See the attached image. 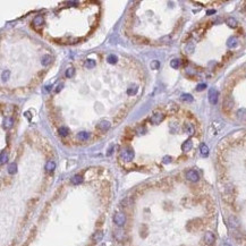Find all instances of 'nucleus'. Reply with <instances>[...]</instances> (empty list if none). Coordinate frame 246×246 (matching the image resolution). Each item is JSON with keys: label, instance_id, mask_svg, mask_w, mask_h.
Returning <instances> with one entry per match:
<instances>
[{"label": "nucleus", "instance_id": "2f4dec72", "mask_svg": "<svg viewBox=\"0 0 246 246\" xmlns=\"http://www.w3.org/2000/svg\"><path fill=\"white\" fill-rule=\"evenodd\" d=\"M16 171H17V165H16L15 162H12V163L8 166V172H9L10 175H14Z\"/></svg>", "mask_w": 246, "mask_h": 246}, {"label": "nucleus", "instance_id": "c756f323", "mask_svg": "<svg viewBox=\"0 0 246 246\" xmlns=\"http://www.w3.org/2000/svg\"><path fill=\"white\" fill-rule=\"evenodd\" d=\"M95 65H97V63H95V60H93V59H87V60L85 61V67L87 69L94 68Z\"/></svg>", "mask_w": 246, "mask_h": 246}, {"label": "nucleus", "instance_id": "c03bdc74", "mask_svg": "<svg viewBox=\"0 0 246 246\" xmlns=\"http://www.w3.org/2000/svg\"><path fill=\"white\" fill-rule=\"evenodd\" d=\"M52 85H47L46 87H44V92H49L50 90H51Z\"/></svg>", "mask_w": 246, "mask_h": 246}, {"label": "nucleus", "instance_id": "9d476101", "mask_svg": "<svg viewBox=\"0 0 246 246\" xmlns=\"http://www.w3.org/2000/svg\"><path fill=\"white\" fill-rule=\"evenodd\" d=\"M228 223L229 226H230V228H238L239 227V220H238V218L235 217V216H230V217L228 218Z\"/></svg>", "mask_w": 246, "mask_h": 246}, {"label": "nucleus", "instance_id": "aec40b11", "mask_svg": "<svg viewBox=\"0 0 246 246\" xmlns=\"http://www.w3.org/2000/svg\"><path fill=\"white\" fill-rule=\"evenodd\" d=\"M137 91H138V86L136 85V84H133V85H131L127 89V94L133 97V95H135V94L137 93Z\"/></svg>", "mask_w": 246, "mask_h": 246}, {"label": "nucleus", "instance_id": "ea45409f", "mask_svg": "<svg viewBox=\"0 0 246 246\" xmlns=\"http://www.w3.org/2000/svg\"><path fill=\"white\" fill-rule=\"evenodd\" d=\"M7 161H8V155L6 154V152H1V165H5Z\"/></svg>", "mask_w": 246, "mask_h": 246}, {"label": "nucleus", "instance_id": "4468645a", "mask_svg": "<svg viewBox=\"0 0 246 246\" xmlns=\"http://www.w3.org/2000/svg\"><path fill=\"white\" fill-rule=\"evenodd\" d=\"M184 131H185V133L186 134H188V135H193L195 133V128H194V126L191 124V123H186L185 125H184Z\"/></svg>", "mask_w": 246, "mask_h": 246}, {"label": "nucleus", "instance_id": "c85d7f7f", "mask_svg": "<svg viewBox=\"0 0 246 246\" xmlns=\"http://www.w3.org/2000/svg\"><path fill=\"white\" fill-rule=\"evenodd\" d=\"M75 75V68L74 67H68V68L66 69V73H65V76L67 77V78H72V77H74Z\"/></svg>", "mask_w": 246, "mask_h": 246}, {"label": "nucleus", "instance_id": "72a5a7b5", "mask_svg": "<svg viewBox=\"0 0 246 246\" xmlns=\"http://www.w3.org/2000/svg\"><path fill=\"white\" fill-rule=\"evenodd\" d=\"M170 66H171V68L174 69H178L180 67V60H179V59H172L171 61H170Z\"/></svg>", "mask_w": 246, "mask_h": 246}, {"label": "nucleus", "instance_id": "e433bc0d", "mask_svg": "<svg viewBox=\"0 0 246 246\" xmlns=\"http://www.w3.org/2000/svg\"><path fill=\"white\" fill-rule=\"evenodd\" d=\"M182 100L183 101H185V102H192L193 101V97L191 95V94H186V93H184V94H182Z\"/></svg>", "mask_w": 246, "mask_h": 246}, {"label": "nucleus", "instance_id": "20e7f679", "mask_svg": "<svg viewBox=\"0 0 246 246\" xmlns=\"http://www.w3.org/2000/svg\"><path fill=\"white\" fill-rule=\"evenodd\" d=\"M186 179L189 180V182H192V183H196L200 179V175H199V172L196 170L191 169L188 171H186Z\"/></svg>", "mask_w": 246, "mask_h": 246}, {"label": "nucleus", "instance_id": "4be33fe9", "mask_svg": "<svg viewBox=\"0 0 246 246\" xmlns=\"http://www.w3.org/2000/svg\"><path fill=\"white\" fill-rule=\"evenodd\" d=\"M43 23H44V18H43V16H41V15H36V16L33 18V24L36 25V26H41V25H43Z\"/></svg>", "mask_w": 246, "mask_h": 246}, {"label": "nucleus", "instance_id": "6ab92c4d", "mask_svg": "<svg viewBox=\"0 0 246 246\" xmlns=\"http://www.w3.org/2000/svg\"><path fill=\"white\" fill-rule=\"evenodd\" d=\"M237 44H238V39L236 36H230L227 41L228 48H235V47H237Z\"/></svg>", "mask_w": 246, "mask_h": 246}, {"label": "nucleus", "instance_id": "39448f33", "mask_svg": "<svg viewBox=\"0 0 246 246\" xmlns=\"http://www.w3.org/2000/svg\"><path fill=\"white\" fill-rule=\"evenodd\" d=\"M234 107V99L230 97V95H227L223 99V103H222V108L225 111H230Z\"/></svg>", "mask_w": 246, "mask_h": 246}, {"label": "nucleus", "instance_id": "bb28decb", "mask_svg": "<svg viewBox=\"0 0 246 246\" xmlns=\"http://www.w3.org/2000/svg\"><path fill=\"white\" fill-rule=\"evenodd\" d=\"M70 182H72V184H74V185H78V184H81L83 182V177H82V175H75L74 177L70 179Z\"/></svg>", "mask_w": 246, "mask_h": 246}, {"label": "nucleus", "instance_id": "393cba45", "mask_svg": "<svg viewBox=\"0 0 246 246\" xmlns=\"http://www.w3.org/2000/svg\"><path fill=\"white\" fill-rule=\"evenodd\" d=\"M50 63H51V56H49V55L42 56V58H41V64H42V66H48Z\"/></svg>", "mask_w": 246, "mask_h": 246}, {"label": "nucleus", "instance_id": "58836bf2", "mask_svg": "<svg viewBox=\"0 0 246 246\" xmlns=\"http://www.w3.org/2000/svg\"><path fill=\"white\" fill-rule=\"evenodd\" d=\"M9 76H10V72L7 69V70H5V72H2V75H1V78H2V81L5 82V81H8L9 80Z\"/></svg>", "mask_w": 246, "mask_h": 246}, {"label": "nucleus", "instance_id": "b1692460", "mask_svg": "<svg viewBox=\"0 0 246 246\" xmlns=\"http://www.w3.org/2000/svg\"><path fill=\"white\" fill-rule=\"evenodd\" d=\"M89 137H90V133L89 132H81L77 134V138L80 140V141H82V142H84V141H87L89 140Z\"/></svg>", "mask_w": 246, "mask_h": 246}, {"label": "nucleus", "instance_id": "2eb2a0df", "mask_svg": "<svg viewBox=\"0 0 246 246\" xmlns=\"http://www.w3.org/2000/svg\"><path fill=\"white\" fill-rule=\"evenodd\" d=\"M126 110H124V109H121V110H119L118 111V114L115 116L114 118V121L115 123H119V121H121V120L124 119V117L126 116Z\"/></svg>", "mask_w": 246, "mask_h": 246}, {"label": "nucleus", "instance_id": "c9c22d12", "mask_svg": "<svg viewBox=\"0 0 246 246\" xmlns=\"http://www.w3.org/2000/svg\"><path fill=\"white\" fill-rule=\"evenodd\" d=\"M150 67H151V69H154V70L159 69L160 68V61H159V60H153V61H151Z\"/></svg>", "mask_w": 246, "mask_h": 246}, {"label": "nucleus", "instance_id": "f8f14e48", "mask_svg": "<svg viewBox=\"0 0 246 246\" xmlns=\"http://www.w3.org/2000/svg\"><path fill=\"white\" fill-rule=\"evenodd\" d=\"M236 117L237 119L240 121H246V109L245 108H240L237 110L236 112Z\"/></svg>", "mask_w": 246, "mask_h": 246}, {"label": "nucleus", "instance_id": "a211bd4d", "mask_svg": "<svg viewBox=\"0 0 246 246\" xmlns=\"http://www.w3.org/2000/svg\"><path fill=\"white\" fill-rule=\"evenodd\" d=\"M200 153L202 157H208L209 153H210V150H209V146L206 144L202 143L200 146Z\"/></svg>", "mask_w": 246, "mask_h": 246}, {"label": "nucleus", "instance_id": "423d86ee", "mask_svg": "<svg viewBox=\"0 0 246 246\" xmlns=\"http://www.w3.org/2000/svg\"><path fill=\"white\" fill-rule=\"evenodd\" d=\"M218 99H219V92H218V90L211 87L209 90V101H210V103L211 104H217Z\"/></svg>", "mask_w": 246, "mask_h": 246}, {"label": "nucleus", "instance_id": "5701e85b", "mask_svg": "<svg viewBox=\"0 0 246 246\" xmlns=\"http://www.w3.org/2000/svg\"><path fill=\"white\" fill-rule=\"evenodd\" d=\"M55 169H56V163H55V161L49 160L46 163V170L48 172H52Z\"/></svg>", "mask_w": 246, "mask_h": 246}, {"label": "nucleus", "instance_id": "7c9ffc66", "mask_svg": "<svg viewBox=\"0 0 246 246\" xmlns=\"http://www.w3.org/2000/svg\"><path fill=\"white\" fill-rule=\"evenodd\" d=\"M58 132H59V135H60V136H63V137H65V136H67V135H68L69 129L67 128V127L61 126L60 128H59V129H58Z\"/></svg>", "mask_w": 246, "mask_h": 246}, {"label": "nucleus", "instance_id": "473e14b6", "mask_svg": "<svg viewBox=\"0 0 246 246\" xmlns=\"http://www.w3.org/2000/svg\"><path fill=\"white\" fill-rule=\"evenodd\" d=\"M114 236L118 240H123V238L125 237V233H124L123 230H116L114 233Z\"/></svg>", "mask_w": 246, "mask_h": 246}, {"label": "nucleus", "instance_id": "79ce46f5", "mask_svg": "<svg viewBox=\"0 0 246 246\" xmlns=\"http://www.w3.org/2000/svg\"><path fill=\"white\" fill-rule=\"evenodd\" d=\"M163 163H170L171 162V157H169V155H166V157H163Z\"/></svg>", "mask_w": 246, "mask_h": 246}, {"label": "nucleus", "instance_id": "f704fd0d", "mask_svg": "<svg viewBox=\"0 0 246 246\" xmlns=\"http://www.w3.org/2000/svg\"><path fill=\"white\" fill-rule=\"evenodd\" d=\"M117 60H118V58H117L116 55H109L108 58H107V61H108L109 64H111V65H115V64L117 63Z\"/></svg>", "mask_w": 246, "mask_h": 246}, {"label": "nucleus", "instance_id": "9b49d317", "mask_svg": "<svg viewBox=\"0 0 246 246\" xmlns=\"http://www.w3.org/2000/svg\"><path fill=\"white\" fill-rule=\"evenodd\" d=\"M132 40L135 42V43H138V44H146L149 43V40L144 36H141V35H134L132 38Z\"/></svg>", "mask_w": 246, "mask_h": 246}, {"label": "nucleus", "instance_id": "ddd939ff", "mask_svg": "<svg viewBox=\"0 0 246 246\" xmlns=\"http://www.w3.org/2000/svg\"><path fill=\"white\" fill-rule=\"evenodd\" d=\"M193 149V142L192 140H186L183 144H182V150L184 152H188L191 150Z\"/></svg>", "mask_w": 246, "mask_h": 246}, {"label": "nucleus", "instance_id": "dca6fc26", "mask_svg": "<svg viewBox=\"0 0 246 246\" xmlns=\"http://www.w3.org/2000/svg\"><path fill=\"white\" fill-rule=\"evenodd\" d=\"M158 187L161 189H163V191H167V189H169L170 187H171V185L169 184L168 179H162V180H160L159 184H158Z\"/></svg>", "mask_w": 246, "mask_h": 246}, {"label": "nucleus", "instance_id": "f03ea898", "mask_svg": "<svg viewBox=\"0 0 246 246\" xmlns=\"http://www.w3.org/2000/svg\"><path fill=\"white\" fill-rule=\"evenodd\" d=\"M186 228H187V230L191 231V233H194V231H196V230H200V229L202 228V220L199 219V218L189 220L188 222H187Z\"/></svg>", "mask_w": 246, "mask_h": 246}, {"label": "nucleus", "instance_id": "f257e3e1", "mask_svg": "<svg viewBox=\"0 0 246 246\" xmlns=\"http://www.w3.org/2000/svg\"><path fill=\"white\" fill-rule=\"evenodd\" d=\"M134 150L131 149V148H124V149L120 151V159L125 162H131V161L134 159Z\"/></svg>", "mask_w": 246, "mask_h": 246}, {"label": "nucleus", "instance_id": "a19ab883", "mask_svg": "<svg viewBox=\"0 0 246 246\" xmlns=\"http://www.w3.org/2000/svg\"><path fill=\"white\" fill-rule=\"evenodd\" d=\"M205 87H206V84L201 83V84H199V85L196 86V91H199V92L203 91V90H205Z\"/></svg>", "mask_w": 246, "mask_h": 246}, {"label": "nucleus", "instance_id": "de8ad7c7", "mask_svg": "<svg viewBox=\"0 0 246 246\" xmlns=\"http://www.w3.org/2000/svg\"><path fill=\"white\" fill-rule=\"evenodd\" d=\"M223 246H230V245H229V244H225Z\"/></svg>", "mask_w": 246, "mask_h": 246}, {"label": "nucleus", "instance_id": "1a4fd4ad", "mask_svg": "<svg viewBox=\"0 0 246 246\" xmlns=\"http://www.w3.org/2000/svg\"><path fill=\"white\" fill-rule=\"evenodd\" d=\"M204 242H205L206 245H213L214 242H216V237H214L213 233H211V231L205 233V235H204Z\"/></svg>", "mask_w": 246, "mask_h": 246}, {"label": "nucleus", "instance_id": "37998d69", "mask_svg": "<svg viewBox=\"0 0 246 246\" xmlns=\"http://www.w3.org/2000/svg\"><path fill=\"white\" fill-rule=\"evenodd\" d=\"M137 132L140 133V134H144V133L146 132V128H145V127H144V126H143V127H142V126H140V127H138V128H137Z\"/></svg>", "mask_w": 246, "mask_h": 246}, {"label": "nucleus", "instance_id": "0eeeda50", "mask_svg": "<svg viewBox=\"0 0 246 246\" xmlns=\"http://www.w3.org/2000/svg\"><path fill=\"white\" fill-rule=\"evenodd\" d=\"M110 126H111V124L109 123L108 120H101L97 125V131L101 133H106L107 131H109Z\"/></svg>", "mask_w": 246, "mask_h": 246}, {"label": "nucleus", "instance_id": "412c9836", "mask_svg": "<svg viewBox=\"0 0 246 246\" xmlns=\"http://www.w3.org/2000/svg\"><path fill=\"white\" fill-rule=\"evenodd\" d=\"M13 124H14V119H13L12 117H6V119L4 120V128H5V129L12 128Z\"/></svg>", "mask_w": 246, "mask_h": 246}, {"label": "nucleus", "instance_id": "6e6552de", "mask_svg": "<svg viewBox=\"0 0 246 246\" xmlns=\"http://www.w3.org/2000/svg\"><path fill=\"white\" fill-rule=\"evenodd\" d=\"M163 119H165V115L161 114V112H157V114L152 115V117L150 118V121H151L152 124H154V125H158V124H160Z\"/></svg>", "mask_w": 246, "mask_h": 246}, {"label": "nucleus", "instance_id": "f3484780", "mask_svg": "<svg viewBox=\"0 0 246 246\" xmlns=\"http://www.w3.org/2000/svg\"><path fill=\"white\" fill-rule=\"evenodd\" d=\"M102 238H103V231L102 230H97V231L93 234V236H92V239H93V242H95V243L101 242Z\"/></svg>", "mask_w": 246, "mask_h": 246}, {"label": "nucleus", "instance_id": "a878e982", "mask_svg": "<svg viewBox=\"0 0 246 246\" xmlns=\"http://www.w3.org/2000/svg\"><path fill=\"white\" fill-rule=\"evenodd\" d=\"M194 50H195V44L193 42H188V43L186 44V47H185V51H186V53H188V55L193 53Z\"/></svg>", "mask_w": 246, "mask_h": 246}, {"label": "nucleus", "instance_id": "49530a36", "mask_svg": "<svg viewBox=\"0 0 246 246\" xmlns=\"http://www.w3.org/2000/svg\"><path fill=\"white\" fill-rule=\"evenodd\" d=\"M61 89H63V84H59V85L57 86V89H56V92H57V93H58V92L60 91Z\"/></svg>", "mask_w": 246, "mask_h": 246}, {"label": "nucleus", "instance_id": "4c0bfd02", "mask_svg": "<svg viewBox=\"0 0 246 246\" xmlns=\"http://www.w3.org/2000/svg\"><path fill=\"white\" fill-rule=\"evenodd\" d=\"M140 234H141V237H146V235H148V227H146V225H142V227H141V229H140Z\"/></svg>", "mask_w": 246, "mask_h": 246}, {"label": "nucleus", "instance_id": "7ed1b4c3", "mask_svg": "<svg viewBox=\"0 0 246 246\" xmlns=\"http://www.w3.org/2000/svg\"><path fill=\"white\" fill-rule=\"evenodd\" d=\"M114 222L118 227H123L126 223V214L124 212H117L114 216Z\"/></svg>", "mask_w": 246, "mask_h": 246}, {"label": "nucleus", "instance_id": "a18cd8bd", "mask_svg": "<svg viewBox=\"0 0 246 246\" xmlns=\"http://www.w3.org/2000/svg\"><path fill=\"white\" fill-rule=\"evenodd\" d=\"M214 13H216L214 9H210V10H208V12H206V14H208V15H212V14H214Z\"/></svg>", "mask_w": 246, "mask_h": 246}, {"label": "nucleus", "instance_id": "cd10ccee", "mask_svg": "<svg viewBox=\"0 0 246 246\" xmlns=\"http://www.w3.org/2000/svg\"><path fill=\"white\" fill-rule=\"evenodd\" d=\"M226 23H227V25H228L229 27H233V29H235V27H237V21H236V19H235L234 17H229V18H227Z\"/></svg>", "mask_w": 246, "mask_h": 246}]
</instances>
